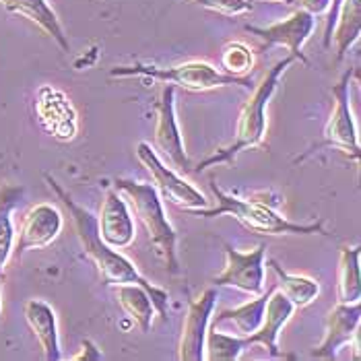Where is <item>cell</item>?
Wrapping results in <instances>:
<instances>
[{"label": "cell", "mask_w": 361, "mask_h": 361, "mask_svg": "<svg viewBox=\"0 0 361 361\" xmlns=\"http://www.w3.org/2000/svg\"><path fill=\"white\" fill-rule=\"evenodd\" d=\"M110 77H147L153 81H161V83L178 85L186 91H211L217 87H244V89H254L252 77H235V75H227L223 71H217L213 64L209 62H200V60H190L184 64H176V66H153V64H130V66H114L110 71Z\"/></svg>", "instance_id": "cell-5"}, {"label": "cell", "mask_w": 361, "mask_h": 361, "mask_svg": "<svg viewBox=\"0 0 361 361\" xmlns=\"http://www.w3.org/2000/svg\"><path fill=\"white\" fill-rule=\"evenodd\" d=\"M23 196L21 186H4L0 188V277L4 273V264L13 252L15 227H13V211Z\"/></svg>", "instance_id": "cell-24"}, {"label": "cell", "mask_w": 361, "mask_h": 361, "mask_svg": "<svg viewBox=\"0 0 361 361\" xmlns=\"http://www.w3.org/2000/svg\"><path fill=\"white\" fill-rule=\"evenodd\" d=\"M295 306L281 293L277 289H273L267 307H264V318H262V324L258 326L256 333L244 336L246 341V347L252 345H260L273 360L281 357V351H279V334L283 331V326L289 322V318L293 316Z\"/></svg>", "instance_id": "cell-16"}, {"label": "cell", "mask_w": 361, "mask_h": 361, "mask_svg": "<svg viewBox=\"0 0 361 361\" xmlns=\"http://www.w3.org/2000/svg\"><path fill=\"white\" fill-rule=\"evenodd\" d=\"M225 252V267L213 279L215 287H233L244 293L260 295L264 291V254L267 246L260 244L250 252L235 250L231 244L223 242Z\"/></svg>", "instance_id": "cell-8"}, {"label": "cell", "mask_w": 361, "mask_h": 361, "mask_svg": "<svg viewBox=\"0 0 361 361\" xmlns=\"http://www.w3.org/2000/svg\"><path fill=\"white\" fill-rule=\"evenodd\" d=\"M221 66L223 73L244 77L252 66H254V54L252 50L242 44V42H231L223 48L221 52Z\"/></svg>", "instance_id": "cell-26"}, {"label": "cell", "mask_w": 361, "mask_h": 361, "mask_svg": "<svg viewBox=\"0 0 361 361\" xmlns=\"http://www.w3.org/2000/svg\"><path fill=\"white\" fill-rule=\"evenodd\" d=\"M252 2H256V0H252ZM260 2H279V4H291L293 0H260Z\"/></svg>", "instance_id": "cell-31"}, {"label": "cell", "mask_w": 361, "mask_h": 361, "mask_svg": "<svg viewBox=\"0 0 361 361\" xmlns=\"http://www.w3.org/2000/svg\"><path fill=\"white\" fill-rule=\"evenodd\" d=\"M173 87L167 83L161 89L159 99L155 102V130L153 139L155 147L169 159V164L180 171H190V159L184 151V140L180 135V126L176 120V104H173Z\"/></svg>", "instance_id": "cell-10"}, {"label": "cell", "mask_w": 361, "mask_h": 361, "mask_svg": "<svg viewBox=\"0 0 361 361\" xmlns=\"http://www.w3.org/2000/svg\"><path fill=\"white\" fill-rule=\"evenodd\" d=\"M275 287H271L267 293L262 291L260 295H254V300L242 304L238 307H229V310H223L217 316H211V322L209 326L213 329H219L221 324H233L235 334L238 336H248V334L256 333L258 326L262 324V318H264V307L267 302L271 298Z\"/></svg>", "instance_id": "cell-19"}, {"label": "cell", "mask_w": 361, "mask_h": 361, "mask_svg": "<svg viewBox=\"0 0 361 361\" xmlns=\"http://www.w3.org/2000/svg\"><path fill=\"white\" fill-rule=\"evenodd\" d=\"M137 157L151 173L159 196L169 200L173 207H178L180 211L209 207V200L204 198V195L200 190H196L195 186L190 182H186L182 176H178L171 167H167L149 142L137 145Z\"/></svg>", "instance_id": "cell-7"}, {"label": "cell", "mask_w": 361, "mask_h": 361, "mask_svg": "<svg viewBox=\"0 0 361 361\" xmlns=\"http://www.w3.org/2000/svg\"><path fill=\"white\" fill-rule=\"evenodd\" d=\"M97 229H99L102 240L114 250H122L135 242L137 227H135L133 213L126 200L116 190H110L104 198L102 213L97 217Z\"/></svg>", "instance_id": "cell-15"}, {"label": "cell", "mask_w": 361, "mask_h": 361, "mask_svg": "<svg viewBox=\"0 0 361 361\" xmlns=\"http://www.w3.org/2000/svg\"><path fill=\"white\" fill-rule=\"evenodd\" d=\"M316 25V17L307 13L304 8L293 11L287 19L267 25V27H256V25H246V31L262 39L260 50H269L273 46H285L289 50V56L295 58V62L307 64V58L302 52L304 44L310 39L312 31Z\"/></svg>", "instance_id": "cell-9"}, {"label": "cell", "mask_w": 361, "mask_h": 361, "mask_svg": "<svg viewBox=\"0 0 361 361\" xmlns=\"http://www.w3.org/2000/svg\"><path fill=\"white\" fill-rule=\"evenodd\" d=\"M0 4L8 13L21 15V17L29 19L31 23H35L46 35H50L54 39L62 52L71 50L68 35H66V31L62 27L58 15L54 13V8L48 4V0H0Z\"/></svg>", "instance_id": "cell-18"}, {"label": "cell", "mask_w": 361, "mask_h": 361, "mask_svg": "<svg viewBox=\"0 0 361 361\" xmlns=\"http://www.w3.org/2000/svg\"><path fill=\"white\" fill-rule=\"evenodd\" d=\"M360 246H343L338 260V304H355L361 298Z\"/></svg>", "instance_id": "cell-21"}, {"label": "cell", "mask_w": 361, "mask_h": 361, "mask_svg": "<svg viewBox=\"0 0 361 361\" xmlns=\"http://www.w3.org/2000/svg\"><path fill=\"white\" fill-rule=\"evenodd\" d=\"M0 310H2V300H0Z\"/></svg>", "instance_id": "cell-32"}, {"label": "cell", "mask_w": 361, "mask_h": 361, "mask_svg": "<svg viewBox=\"0 0 361 361\" xmlns=\"http://www.w3.org/2000/svg\"><path fill=\"white\" fill-rule=\"evenodd\" d=\"M269 267L275 271V275L279 279V287L281 293L293 304L295 307H306L307 304H312L318 293H320V285L316 279L300 277V275H289L287 271H283V267L279 264L277 260H269Z\"/></svg>", "instance_id": "cell-23"}, {"label": "cell", "mask_w": 361, "mask_h": 361, "mask_svg": "<svg viewBox=\"0 0 361 361\" xmlns=\"http://www.w3.org/2000/svg\"><path fill=\"white\" fill-rule=\"evenodd\" d=\"M25 320L31 333L35 334L46 361H60V336H58V322L52 306L44 300H29L25 304Z\"/></svg>", "instance_id": "cell-17"}, {"label": "cell", "mask_w": 361, "mask_h": 361, "mask_svg": "<svg viewBox=\"0 0 361 361\" xmlns=\"http://www.w3.org/2000/svg\"><path fill=\"white\" fill-rule=\"evenodd\" d=\"M215 306H217L215 289H207L200 298L188 302V312L182 324V336H180V347H178V360H204V338H207L209 322H211Z\"/></svg>", "instance_id": "cell-12"}, {"label": "cell", "mask_w": 361, "mask_h": 361, "mask_svg": "<svg viewBox=\"0 0 361 361\" xmlns=\"http://www.w3.org/2000/svg\"><path fill=\"white\" fill-rule=\"evenodd\" d=\"M295 62L293 56H285L283 60L275 62L264 79L258 85H254L252 89L250 99L246 102V106L242 108L240 116H238V126H235V139L231 145L223 147L219 151H215L213 155H209L207 159H202L196 167H192L190 171H202L207 167H215L219 164H229L233 166L235 157L250 149V147H258L264 142V137H267V108L277 91L279 81L283 77V73Z\"/></svg>", "instance_id": "cell-2"}, {"label": "cell", "mask_w": 361, "mask_h": 361, "mask_svg": "<svg viewBox=\"0 0 361 361\" xmlns=\"http://www.w3.org/2000/svg\"><path fill=\"white\" fill-rule=\"evenodd\" d=\"M361 35V0H343L334 21L333 39L336 62H341Z\"/></svg>", "instance_id": "cell-20"}, {"label": "cell", "mask_w": 361, "mask_h": 361, "mask_svg": "<svg viewBox=\"0 0 361 361\" xmlns=\"http://www.w3.org/2000/svg\"><path fill=\"white\" fill-rule=\"evenodd\" d=\"M211 190L217 198V207L209 209H190L184 211L192 217H204V219H213V217H221V215H231L233 219L242 223L246 229H250L254 233H264V235H314V233H322L326 235L324 223H293L285 219L283 215H279L277 211H273L267 204L254 202V200H244L233 195H227L221 186L217 184L215 178L209 180Z\"/></svg>", "instance_id": "cell-3"}, {"label": "cell", "mask_w": 361, "mask_h": 361, "mask_svg": "<svg viewBox=\"0 0 361 361\" xmlns=\"http://www.w3.org/2000/svg\"><path fill=\"white\" fill-rule=\"evenodd\" d=\"M244 336L219 333L217 329L209 326L204 338V360L209 361H235L246 351Z\"/></svg>", "instance_id": "cell-25"}, {"label": "cell", "mask_w": 361, "mask_h": 361, "mask_svg": "<svg viewBox=\"0 0 361 361\" xmlns=\"http://www.w3.org/2000/svg\"><path fill=\"white\" fill-rule=\"evenodd\" d=\"M343 4V0H331L329 2V8H326V19H324V33H322V46L324 50H331L333 44V29H334V21H336V13H338V6Z\"/></svg>", "instance_id": "cell-28"}, {"label": "cell", "mask_w": 361, "mask_h": 361, "mask_svg": "<svg viewBox=\"0 0 361 361\" xmlns=\"http://www.w3.org/2000/svg\"><path fill=\"white\" fill-rule=\"evenodd\" d=\"M116 295H118V304L128 314L130 320H135L140 333H149L155 316V307L149 293L140 285L126 283V285H116Z\"/></svg>", "instance_id": "cell-22"}, {"label": "cell", "mask_w": 361, "mask_h": 361, "mask_svg": "<svg viewBox=\"0 0 361 361\" xmlns=\"http://www.w3.org/2000/svg\"><path fill=\"white\" fill-rule=\"evenodd\" d=\"M361 304H338L331 310L326 320V333L318 347L310 353L314 360H336L341 347L360 336Z\"/></svg>", "instance_id": "cell-14"}, {"label": "cell", "mask_w": 361, "mask_h": 361, "mask_svg": "<svg viewBox=\"0 0 361 361\" xmlns=\"http://www.w3.org/2000/svg\"><path fill=\"white\" fill-rule=\"evenodd\" d=\"M114 184H116V190L128 196L135 215L139 217V221L142 223L149 235L153 252L164 260L166 269L171 275H178L180 273V260H178V250H176L178 233L167 219L164 200L157 192V188L153 184L135 182L126 178H116Z\"/></svg>", "instance_id": "cell-4"}, {"label": "cell", "mask_w": 361, "mask_h": 361, "mask_svg": "<svg viewBox=\"0 0 361 361\" xmlns=\"http://www.w3.org/2000/svg\"><path fill=\"white\" fill-rule=\"evenodd\" d=\"M35 111L42 128L60 142H71L79 133L77 110L71 99L50 85H44L37 91Z\"/></svg>", "instance_id": "cell-11"}, {"label": "cell", "mask_w": 361, "mask_h": 361, "mask_svg": "<svg viewBox=\"0 0 361 361\" xmlns=\"http://www.w3.org/2000/svg\"><path fill=\"white\" fill-rule=\"evenodd\" d=\"M62 213L54 204L42 202L29 209L25 219L21 223L17 244L13 246V256L19 260L27 250H42L50 246L62 231Z\"/></svg>", "instance_id": "cell-13"}, {"label": "cell", "mask_w": 361, "mask_h": 361, "mask_svg": "<svg viewBox=\"0 0 361 361\" xmlns=\"http://www.w3.org/2000/svg\"><path fill=\"white\" fill-rule=\"evenodd\" d=\"M48 186L56 192V196L62 200V204L66 207L71 219L75 223V231H77V238L83 246L85 254L93 260V264L97 267V273H99V279L104 285H126V283H133V285H140L151 302H153V307L155 312L159 314L161 320H167L169 316V295H167L166 289L161 287H155L153 283H149L147 279L140 275L137 271V267L126 258L122 256L118 250L110 248L102 235H99V229H97V217L85 209L81 204H77L71 195L56 182V178H52L50 173H44Z\"/></svg>", "instance_id": "cell-1"}, {"label": "cell", "mask_w": 361, "mask_h": 361, "mask_svg": "<svg viewBox=\"0 0 361 361\" xmlns=\"http://www.w3.org/2000/svg\"><path fill=\"white\" fill-rule=\"evenodd\" d=\"M293 2H298L300 8H304V11L312 13L316 17V15H324L326 13L331 0H293Z\"/></svg>", "instance_id": "cell-30"}, {"label": "cell", "mask_w": 361, "mask_h": 361, "mask_svg": "<svg viewBox=\"0 0 361 361\" xmlns=\"http://www.w3.org/2000/svg\"><path fill=\"white\" fill-rule=\"evenodd\" d=\"M198 6L219 13L223 17H240L252 11V0H192Z\"/></svg>", "instance_id": "cell-27"}, {"label": "cell", "mask_w": 361, "mask_h": 361, "mask_svg": "<svg viewBox=\"0 0 361 361\" xmlns=\"http://www.w3.org/2000/svg\"><path fill=\"white\" fill-rule=\"evenodd\" d=\"M104 357L102 355V351L93 345V341H89V338H85L83 343H81V353L79 355H75L73 360L75 361H99Z\"/></svg>", "instance_id": "cell-29"}, {"label": "cell", "mask_w": 361, "mask_h": 361, "mask_svg": "<svg viewBox=\"0 0 361 361\" xmlns=\"http://www.w3.org/2000/svg\"><path fill=\"white\" fill-rule=\"evenodd\" d=\"M355 68H349L341 81L333 87V97H334V108L331 114V120L324 128L322 140L318 145H314L312 149H307L302 157L295 159V164L304 161L310 153H314L316 149L322 147H334L341 149L345 155H349L351 159H360V137H357V126L351 114V104H349V85H351V77L355 75Z\"/></svg>", "instance_id": "cell-6"}]
</instances>
